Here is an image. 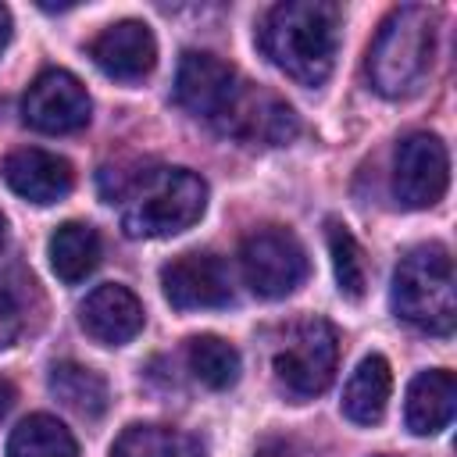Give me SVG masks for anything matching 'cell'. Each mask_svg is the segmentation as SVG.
Returning a JSON list of instances; mask_svg holds the SVG:
<instances>
[{"mask_svg": "<svg viewBox=\"0 0 457 457\" xmlns=\"http://www.w3.org/2000/svg\"><path fill=\"white\" fill-rule=\"evenodd\" d=\"M453 400H457V382L446 368L418 371L407 386L403 400V421L414 436H436L439 428L450 425L453 418Z\"/></svg>", "mask_w": 457, "mask_h": 457, "instance_id": "cell-15", "label": "cell"}, {"mask_svg": "<svg viewBox=\"0 0 457 457\" xmlns=\"http://www.w3.org/2000/svg\"><path fill=\"white\" fill-rule=\"evenodd\" d=\"M111 457H204L200 443L179 428L168 425H129L114 446Z\"/></svg>", "mask_w": 457, "mask_h": 457, "instance_id": "cell-20", "label": "cell"}, {"mask_svg": "<svg viewBox=\"0 0 457 457\" xmlns=\"http://www.w3.org/2000/svg\"><path fill=\"white\" fill-rule=\"evenodd\" d=\"M221 136H232L239 143H264V146H282L300 132V118L293 114V107L286 100H278L275 93L239 82L232 104L225 107V114L214 125Z\"/></svg>", "mask_w": 457, "mask_h": 457, "instance_id": "cell-8", "label": "cell"}, {"mask_svg": "<svg viewBox=\"0 0 457 457\" xmlns=\"http://www.w3.org/2000/svg\"><path fill=\"white\" fill-rule=\"evenodd\" d=\"M261 54L300 86H321L336 64L339 7L328 0L275 4L257 29Z\"/></svg>", "mask_w": 457, "mask_h": 457, "instance_id": "cell-2", "label": "cell"}, {"mask_svg": "<svg viewBox=\"0 0 457 457\" xmlns=\"http://www.w3.org/2000/svg\"><path fill=\"white\" fill-rule=\"evenodd\" d=\"M186 361L193 378L207 389H228L239 378V350L221 336H193L186 343Z\"/></svg>", "mask_w": 457, "mask_h": 457, "instance_id": "cell-21", "label": "cell"}, {"mask_svg": "<svg viewBox=\"0 0 457 457\" xmlns=\"http://www.w3.org/2000/svg\"><path fill=\"white\" fill-rule=\"evenodd\" d=\"M86 50H89L93 64L104 75L121 79V82H139L157 64V39H154L150 25L146 21H136V18H125V21L107 25L104 32H96L89 39Z\"/></svg>", "mask_w": 457, "mask_h": 457, "instance_id": "cell-12", "label": "cell"}, {"mask_svg": "<svg viewBox=\"0 0 457 457\" xmlns=\"http://www.w3.org/2000/svg\"><path fill=\"white\" fill-rule=\"evenodd\" d=\"M79 321L82 328L104 343V346H121L129 343L132 336H139L143 328V303L136 300L132 289L118 286V282H104L96 286L82 307H79Z\"/></svg>", "mask_w": 457, "mask_h": 457, "instance_id": "cell-14", "label": "cell"}, {"mask_svg": "<svg viewBox=\"0 0 457 457\" xmlns=\"http://www.w3.org/2000/svg\"><path fill=\"white\" fill-rule=\"evenodd\" d=\"M389 393H393L389 361L382 353H368L353 368V375H350V382L343 389V414L353 425H378L382 414H386Z\"/></svg>", "mask_w": 457, "mask_h": 457, "instance_id": "cell-16", "label": "cell"}, {"mask_svg": "<svg viewBox=\"0 0 457 457\" xmlns=\"http://www.w3.org/2000/svg\"><path fill=\"white\" fill-rule=\"evenodd\" d=\"M7 457H79V446L54 414H29L11 428Z\"/></svg>", "mask_w": 457, "mask_h": 457, "instance_id": "cell-19", "label": "cell"}, {"mask_svg": "<svg viewBox=\"0 0 457 457\" xmlns=\"http://www.w3.org/2000/svg\"><path fill=\"white\" fill-rule=\"evenodd\" d=\"M14 407V389H11V382H4L0 378V421L7 418V411Z\"/></svg>", "mask_w": 457, "mask_h": 457, "instance_id": "cell-25", "label": "cell"}, {"mask_svg": "<svg viewBox=\"0 0 457 457\" xmlns=\"http://www.w3.org/2000/svg\"><path fill=\"white\" fill-rule=\"evenodd\" d=\"M450 182V157L439 136L432 132H411L396 146L393 161V193L403 207L421 211L443 200Z\"/></svg>", "mask_w": 457, "mask_h": 457, "instance_id": "cell-7", "label": "cell"}, {"mask_svg": "<svg viewBox=\"0 0 457 457\" xmlns=\"http://www.w3.org/2000/svg\"><path fill=\"white\" fill-rule=\"evenodd\" d=\"M89 111H93V104H89L86 86L64 68H50V71L36 75V82L29 86V93L21 100L25 125H32L36 132H46V136L79 132L89 121Z\"/></svg>", "mask_w": 457, "mask_h": 457, "instance_id": "cell-9", "label": "cell"}, {"mask_svg": "<svg viewBox=\"0 0 457 457\" xmlns=\"http://www.w3.org/2000/svg\"><path fill=\"white\" fill-rule=\"evenodd\" d=\"M325 239H328V253H332V271H336L339 293L346 300H361L364 296V286H368V261H364L361 243L336 218L325 221Z\"/></svg>", "mask_w": 457, "mask_h": 457, "instance_id": "cell-22", "label": "cell"}, {"mask_svg": "<svg viewBox=\"0 0 457 457\" xmlns=\"http://www.w3.org/2000/svg\"><path fill=\"white\" fill-rule=\"evenodd\" d=\"M104 200L121 204V228L132 239H161L186 232L207 207V182L189 168H146L114 175V186L100 189Z\"/></svg>", "mask_w": 457, "mask_h": 457, "instance_id": "cell-1", "label": "cell"}, {"mask_svg": "<svg viewBox=\"0 0 457 457\" xmlns=\"http://www.w3.org/2000/svg\"><path fill=\"white\" fill-rule=\"evenodd\" d=\"M239 82L243 79L236 75V68L225 64L221 57H214L207 50H186L179 61V71H175V104L182 111H189L193 118L218 125V118L232 104Z\"/></svg>", "mask_w": 457, "mask_h": 457, "instance_id": "cell-10", "label": "cell"}, {"mask_svg": "<svg viewBox=\"0 0 457 457\" xmlns=\"http://www.w3.org/2000/svg\"><path fill=\"white\" fill-rule=\"evenodd\" d=\"M239 264L246 286L264 300H282L307 278V253L300 239L286 228H257L239 246Z\"/></svg>", "mask_w": 457, "mask_h": 457, "instance_id": "cell-6", "label": "cell"}, {"mask_svg": "<svg viewBox=\"0 0 457 457\" xmlns=\"http://www.w3.org/2000/svg\"><path fill=\"white\" fill-rule=\"evenodd\" d=\"M253 457H311L307 450H300L293 439H268V443H261L257 446V453Z\"/></svg>", "mask_w": 457, "mask_h": 457, "instance_id": "cell-24", "label": "cell"}, {"mask_svg": "<svg viewBox=\"0 0 457 457\" xmlns=\"http://www.w3.org/2000/svg\"><path fill=\"white\" fill-rule=\"evenodd\" d=\"M7 39H11V11L0 4V50L7 46Z\"/></svg>", "mask_w": 457, "mask_h": 457, "instance_id": "cell-26", "label": "cell"}, {"mask_svg": "<svg viewBox=\"0 0 457 457\" xmlns=\"http://www.w3.org/2000/svg\"><path fill=\"white\" fill-rule=\"evenodd\" d=\"M339 339L325 318H300L286 325L271 350V375L282 393L296 400H311L325 393L336 378Z\"/></svg>", "mask_w": 457, "mask_h": 457, "instance_id": "cell-5", "label": "cell"}, {"mask_svg": "<svg viewBox=\"0 0 457 457\" xmlns=\"http://www.w3.org/2000/svg\"><path fill=\"white\" fill-rule=\"evenodd\" d=\"M0 246H4V214H0Z\"/></svg>", "mask_w": 457, "mask_h": 457, "instance_id": "cell-27", "label": "cell"}, {"mask_svg": "<svg viewBox=\"0 0 457 457\" xmlns=\"http://www.w3.org/2000/svg\"><path fill=\"white\" fill-rule=\"evenodd\" d=\"M50 393L75 414L82 418H100L111 403V389H107V378L86 364H75V361H61L50 368V378H46Z\"/></svg>", "mask_w": 457, "mask_h": 457, "instance_id": "cell-18", "label": "cell"}, {"mask_svg": "<svg viewBox=\"0 0 457 457\" xmlns=\"http://www.w3.org/2000/svg\"><path fill=\"white\" fill-rule=\"evenodd\" d=\"M436 54V11L403 4L389 11L368 50V79L382 96H407L421 86Z\"/></svg>", "mask_w": 457, "mask_h": 457, "instance_id": "cell-3", "label": "cell"}, {"mask_svg": "<svg viewBox=\"0 0 457 457\" xmlns=\"http://www.w3.org/2000/svg\"><path fill=\"white\" fill-rule=\"evenodd\" d=\"M0 175L11 186V193H18L29 204H57L75 186L71 164L50 150H39V146L11 150L0 164Z\"/></svg>", "mask_w": 457, "mask_h": 457, "instance_id": "cell-13", "label": "cell"}, {"mask_svg": "<svg viewBox=\"0 0 457 457\" xmlns=\"http://www.w3.org/2000/svg\"><path fill=\"white\" fill-rule=\"evenodd\" d=\"M25 328V307L11 282L0 278V350H7Z\"/></svg>", "mask_w": 457, "mask_h": 457, "instance_id": "cell-23", "label": "cell"}, {"mask_svg": "<svg viewBox=\"0 0 457 457\" xmlns=\"http://www.w3.org/2000/svg\"><path fill=\"white\" fill-rule=\"evenodd\" d=\"M46 257L61 282H82L100 264V236L86 221H64L54 228Z\"/></svg>", "mask_w": 457, "mask_h": 457, "instance_id": "cell-17", "label": "cell"}, {"mask_svg": "<svg viewBox=\"0 0 457 457\" xmlns=\"http://www.w3.org/2000/svg\"><path fill=\"white\" fill-rule=\"evenodd\" d=\"M164 300L175 311H207L232 303V278L214 253H179L161 268Z\"/></svg>", "mask_w": 457, "mask_h": 457, "instance_id": "cell-11", "label": "cell"}, {"mask_svg": "<svg viewBox=\"0 0 457 457\" xmlns=\"http://www.w3.org/2000/svg\"><path fill=\"white\" fill-rule=\"evenodd\" d=\"M393 311L407 325L428 336H450L457 321V293H453V261L446 246L428 243L414 246L393 275Z\"/></svg>", "mask_w": 457, "mask_h": 457, "instance_id": "cell-4", "label": "cell"}]
</instances>
